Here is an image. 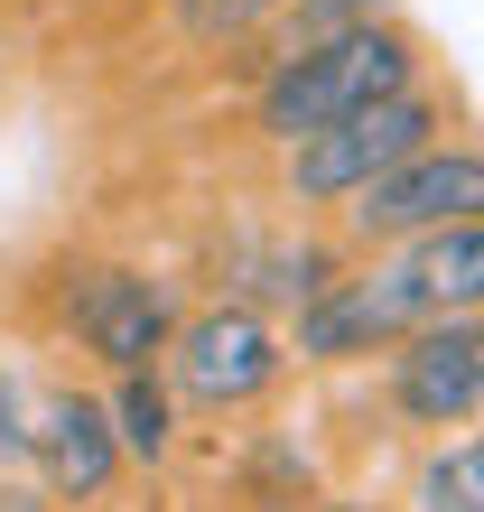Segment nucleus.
Listing matches in <instances>:
<instances>
[{"instance_id": "obj_3", "label": "nucleus", "mask_w": 484, "mask_h": 512, "mask_svg": "<svg viewBox=\"0 0 484 512\" xmlns=\"http://www.w3.org/2000/svg\"><path fill=\"white\" fill-rule=\"evenodd\" d=\"M438 94H391V103H373V112H354V122H336V131H317V140H298L289 149V168H280V187L298 196V205H345L363 196V187H382L391 168H410L419 149H438Z\"/></svg>"}, {"instance_id": "obj_10", "label": "nucleus", "mask_w": 484, "mask_h": 512, "mask_svg": "<svg viewBox=\"0 0 484 512\" xmlns=\"http://www.w3.org/2000/svg\"><path fill=\"white\" fill-rule=\"evenodd\" d=\"M103 401H112V429L131 447V466H159L177 447V382H168V364L159 373H112Z\"/></svg>"}, {"instance_id": "obj_7", "label": "nucleus", "mask_w": 484, "mask_h": 512, "mask_svg": "<svg viewBox=\"0 0 484 512\" xmlns=\"http://www.w3.org/2000/svg\"><path fill=\"white\" fill-rule=\"evenodd\" d=\"M391 410L410 429H429V438L484 419V317H429L419 326L391 354Z\"/></svg>"}, {"instance_id": "obj_14", "label": "nucleus", "mask_w": 484, "mask_h": 512, "mask_svg": "<svg viewBox=\"0 0 484 512\" xmlns=\"http://www.w3.org/2000/svg\"><path fill=\"white\" fill-rule=\"evenodd\" d=\"M28 447H38V410H28V391H19V373L0 364V475H10Z\"/></svg>"}, {"instance_id": "obj_4", "label": "nucleus", "mask_w": 484, "mask_h": 512, "mask_svg": "<svg viewBox=\"0 0 484 512\" xmlns=\"http://www.w3.org/2000/svg\"><path fill=\"white\" fill-rule=\"evenodd\" d=\"M447 224H484V140H438L345 205V243H363V252H401Z\"/></svg>"}, {"instance_id": "obj_13", "label": "nucleus", "mask_w": 484, "mask_h": 512, "mask_svg": "<svg viewBox=\"0 0 484 512\" xmlns=\"http://www.w3.org/2000/svg\"><path fill=\"white\" fill-rule=\"evenodd\" d=\"M168 10H177V28H187V38L233 47V38H261V28L280 19L289 0H168Z\"/></svg>"}, {"instance_id": "obj_8", "label": "nucleus", "mask_w": 484, "mask_h": 512, "mask_svg": "<svg viewBox=\"0 0 484 512\" xmlns=\"http://www.w3.org/2000/svg\"><path fill=\"white\" fill-rule=\"evenodd\" d=\"M28 466H38V485L56 503H103L121 485V466H131V447L112 429V401L84 382H56L38 401V447H28Z\"/></svg>"}, {"instance_id": "obj_2", "label": "nucleus", "mask_w": 484, "mask_h": 512, "mask_svg": "<svg viewBox=\"0 0 484 512\" xmlns=\"http://www.w3.org/2000/svg\"><path fill=\"white\" fill-rule=\"evenodd\" d=\"M289 336L270 326V308H252V298H215V308H187V326H177L168 345V382L187 410H252L270 401V391L289 382Z\"/></svg>"}, {"instance_id": "obj_1", "label": "nucleus", "mask_w": 484, "mask_h": 512, "mask_svg": "<svg viewBox=\"0 0 484 512\" xmlns=\"http://www.w3.org/2000/svg\"><path fill=\"white\" fill-rule=\"evenodd\" d=\"M410 84H419V38L401 19H373V28H354V38H326L308 56H289V66H270L261 94H252V131L270 149H298V140L354 122V112L410 94Z\"/></svg>"}, {"instance_id": "obj_6", "label": "nucleus", "mask_w": 484, "mask_h": 512, "mask_svg": "<svg viewBox=\"0 0 484 512\" xmlns=\"http://www.w3.org/2000/svg\"><path fill=\"white\" fill-rule=\"evenodd\" d=\"M66 326H75V345L94 354L103 373H159L177 326H187V308H177V289L159 280V270L103 261V270H84V280L66 289Z\"/></svg>"}, {"instance_id": "obj_12", "label": "nucleus", "mask_w": 484, "mask_h": 512, "mask_svg": "<svg viewBox=\"0 0 484 512\" xmlns=\"http://www.w3.org/2000/svg\"><path fill=\"white\" fill-rule=\"evenodd\" d=\"M419 512H484V438H447L419 457Z\"/></svg>"}, {"instance_id": "obj_9", "label": "nucleus", "mask_w": 484, "mask_h": 512, "mask_svg": "<svg viewBox=\"0 0 484 512\" xmlns=\"http://www.w3.org/2000/svg\"><path fill=\"white\" fill-rule=\"evenodd\" d=\"M401 270L429 317H484V224H447L401 243Z\"/></svg>"}, {"instance_id": "obj_15", "label": "nucleus", "mask_w": 484, "mask_h": 512, "mask_svg": "<svg viewBox=\"0 0 484 512\" xmlns=\"http://www.w3.org/2000/svg\"><path fill=\"white\" fill-rule=\"evenodd\" d=\"M0 512H66L47 485H19V475H0Z\"/></svg>"}, {"instance_id": "obj_11", "label": "nucleus", "mask_w": 484, "mask_h": 512, "mask_svg": "<svg viewBox=\"0 0 484 512\" xmlns=\"http://www.w3.org/2000/svg\"><path fill=\"white\" fill-rule=\"evenodd\" d=\"M373 19H391V0H289V10L261 28V75L289 66V56H308V47H326V38H354V28H373Z\"/></svg>"}, {"instance_id": "obj_5", "label": "nucleus", "mask_w": 484, "mask_h": 512, "mask_svg": "<svg viewBox=\"0 0 484 512\" xmlns=\"http://www.w3.org/2000/svg\"><path fill=\"white\" fill-rule=\"evenodd\" d=\"M419 326H429V308H419L401 252H382V261L345 270V280H326L308 308H298L289 354L298 364H363V354H401Z\"/></svg>"}]
</instances>
